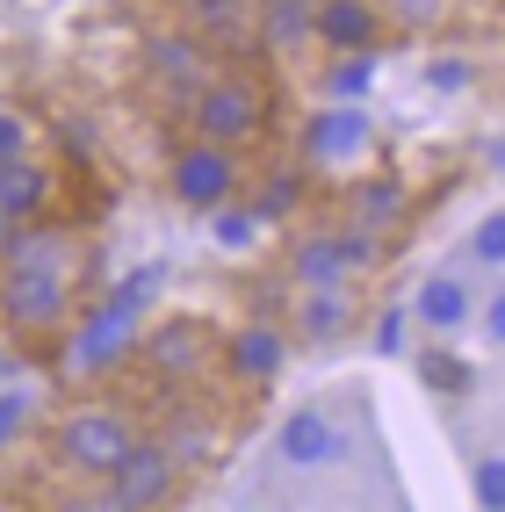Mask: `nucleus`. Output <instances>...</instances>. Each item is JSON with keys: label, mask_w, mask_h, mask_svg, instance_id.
<instances>
[{"label": "nucleus", "mask_w": 505, "mask_h": 512, "mask_svg": "<svg viewBox=\"0 0 505 512\" xmlns=\"http://www.w3.org/2000/svg\"><path fill=\"white\" fill-rule=\"evenodd\" d=\"M159 289V275H130L101 311L80 325V347H73V361L80 368H116L130 347H138V311H145V296Z\"/></svg>", "instance_id": "obj_1"}, {"label": "nucleus", "mask_w": 505, "mask_h": 512, "mask_svg": "<svg viewBox=\"0 0 505 512\" xmlns=\"http://www.w3.org/2000/svg\"><path fill=\"white\" fill-rule=\"evenodd\" d=\"M195 123H202V145H239L246 130L260 123V87L246 80H210L195 94Z\"/></svg>", "instance_id": "obj_2"}, {"label": "nucleus", "mask_w": 505, "mask_h": 512, "mask_svg": "<svg viewBox=\"0 0 505 512\" xmlns=\"http://www.w3.org/2000/svg\"><path fill=\"white\" fill-rule=\"evenodd\" d=\"M58 455L73 462V469H94V476H109L123 455H130V433L116 412H80V419H65L58 433Z\"/></svg>", "instance_id": "obj_3"}, {"label": "nucleus", "mask_w": 505, "mask_h": 512, "mask_svg": "<svg viewBox=\"0 0 505 512\" xmlns=\"http://www.w3.org/2000/svg\"><path fill=\"white\" fill-rule=\"evenodd\" d=\"M109 484H116V505L123 512H152V505H166V491H174V455L130 440V455L109 469Z\"/></svg>", "instance_id": "obj_4"}, {"label": "nucleus", "mask_w": 505, "mask_h": 512, "mask_svg": "<svg viewBox=\"0 0 505 512\" xmlns=\"http://www.w3.org/2000/svg\"><path fill=\"white\" fill-rule=\"evenodd\" d=\"M231 181H239V166L224 159V145H195V152H181V166H174V195L188 202V210H224Z\"/></svg>", "instance_id": "obj_5"}, {"label": "nucleus", "mask_w": 505, "mask_h": 512, "mask_svg": "<svg viewBox=\"0 0 505 512\" xmlns=\"http://www.w3.org/2000/svg\"><path fill=\"white\" fill-rule=\"evenodd\" d=\"M282 462H289V469H325V462H340V426H332L325 412H289V426H282Z\"/></svg>", "instance_id": "obj_6"}, {"label": "nucleus", "mask_w": 505, "mask_h": 512, "mask_svg": "<svg viewBox=\"0 0 505 512\" xmlns=\"http://www.w3.org/2000/svg\"><path fill=\"white\" fill-rule=\"evenodd\" d=\"M311 22H318V37L340 44V51H361L368 37H376V8H368V0H318Z\"/></svg>", "instance_id": "obj_7"}, {"label": "nucleus", "mask_w": 505, "mask_h": 512, "mask_svg": "<svg viewBox=\"0 0 505 512\" xmlns=\"http://www.w3.org/2000/svg\"><path fill=\"white\" fill-rule=\"evenodd\" d=\"M58 275H51V267H37V275H29V267H22V275L8 282V318L15 325H51L58 318Z\"/></svg>", "instance_id": "obj_8"}, {"label": "nucleus", "mask_w": 505, "mask_h": 512, "mask_svg": "<svg viewBox=\"0 0 505 512\" xmlns=\"http://www.w3.org/2000/svg\"><path fill=\"white\" fill-rule=\"evenodd\" d=\"M303 145H311V159H354V152L368 145V116H361V109H325Z\"/></svg>", "instance_id": "obj_9"}, {"label": "nucleus", "mask_w": 505, "mask_h": 512, "mask_svg": "<svg viewBox=\"0 0 505 512\" xmlns=\"http://www.w3.org/2000/svg\"><path fill=\"white\" fill-rule=\"evenodd\" d=\"M361 260V238H311V246L296 253V275L311 289H340V275Z\"/></svg>", "instance_id": "obj_10"}, {"label": "nucleus", "mask_w": 505, "mask_h": 512, "mask_svg": "<svg viewBox=\"0 0 505 512\" xmlns=\"http://www.w3.org/2000/svg\"><path fill=\"white\" fill-rule=\"evenodd\" d=\"M419 325H433V332H462L469 325V289L455 282V275H433L426 289H419Z\"/></svg>", "instance_id": "obj_11"}, {"label": "nucleus", "mask_w": 505, "mask_h": 512, "mask_svg": "<svg viewBox=\"0 0 505 512\" xmlns=\"http://www.w3.org/2000/svg\"><path fill=\"white\" fill-rule=\"evenodd\" d=\"M44 166H29V159H0V210H8V217H29V210H37V202H44Z\"/></svg>", "instance_id": "obj_12"}, {"label": "nucleus", "mask_w": 505, "mask_h": 512, "mask_svg": "<svg viewBox=\"0 0 505 512\" xmlns=\"http://www.w3.org/2000/svg\"><path fill=\"white\" fill-rule=\"evenodd\" d=\"M231 368L253 375V383H260V375H275L282 368V339L267 332V325H246L239 339H231Z\"/></svg>", "instance_id": "obj_13"}, {"label": "nucleus", "mask_w": 505, "mask_h": 512, "mask_svg": "<svg viewBox=\"0 0 505 512\" xmlns=\"http://www.w3.org/2000/svg\"><path fill=\"white\" fill-rule=\"evenodd\" d=\"M195 347H202V325H159L152 332V368H166V375H188L195 368Z\"/></svg>", "instance_id": "obj_14"}, {"label": "nucleus", "mask_w": 505, "mask_h": 512, "mask_svg": "<svg viewBox=\"0 0 505 512\" xmlns=\"http://www.w3.org/2000/svg\"><path fill=\"white\" fill-rule=\"evenodd\" d=\"M303 325H311L318 339H325V332H340V325H347V303H340V289H318L311 303H303Z\"/></svg>", "instance_id": "obj_15"}, {"label": "nucleus", "mask_w": 505, "mask_h": 512, "mask_svg": "<svg viewBox=\"0 0 505 512\" xmlns=\"http://www.w3.org/2000/svg\"><path fill=\"white\" fill-rule=\"evenodd\" d=\"M152 58H159V73H166V80H195V44L159 37V44H152Z\"/></svg>", "instance_id": "obj_16"}, {"label": "nucleus", "mask_w": 505, "mask_h": 512, "mask_svg": "<svg viewBox=\"0 0 505 512\" xmlns=\"http://www.w3.org/2000/svg\"><path fill=\"white\" fill-rule=\"evenodd\" d=\"M469 253H477L484 267H505V210L477 224V238H469Z\"/></svg>", "instance_id": "obj_17"}, {"label": "nucleus", "mask_w": 505, "mask_h": 512, "mask_svg": "<svg viewBox=\"0 0 505 512\" xmlns=\"http://www.w3.org/2000/svg\"><path fill=\"white\" fill-rule=\"evenodd\" d=\"M397 210H404V195H397L390 181H368V188H361V217H368V224H376V217L390 224Z\"/></svg>", "instance_id": "obj_18"}, {"label": "nucleus", "mask_w": 505, "mask_h": 512, "mask_svg": "<svg viewBox=\"0 0 505 512\" xmlns=\"http://www.w3.org/2000/svg\"><path fill=\"white\" fill-rule=\"evenodd\" d=\"M477 498H484L491 512H505V462H498V455L477 462Z\"/></svg>", "instance_id": "obj_19"}, {"label": "nucleus", "mask_w": 505, "mask_h": 512, "mask_svg": "<svg viewBox=\"0 0 505 512\" xmlns=\"http://www.w3.org/2000/svg\"><path fill=\"white\" fill-rule=\"evenodd\" d=\"M426 383H433V390H469V368L448 361V354H433V361H426Z\"/></svg>", "instance_id": "obj_20"}, {"label": "nucleus", "mask_w": 505, "mask_h": 512, "mask_svg": "<svg viewBox=\"0 0 505 512\" xmlns=\"http://www.w3.org/2000/svg\"><path fill=\"white\" fill-rule=\"evenodd\" d=\"M253 224L260 217H246V210H217V238H224V246H253Z\"/></svg>", "instance_id": "obj_21"}, {"label": "nucleus", "mask_w": 505, "mask_h": 512, "mask_svg": "<svg viewBox=\"0 0 505 512\" xmlns=\"http://www.w3.org/2000/svg\"><path fill=\"white\" fill-rule=\"evenodd\" d=\"M282 210H296V181H275V188L260 195V210H253V217H282Z\"/></svg>", "instance_id": "obj_22"}, {"label": "nucleus", "mask_w": 505, "mask_h": 512, "mask_svg": "<svg viewBox=\"0 0 505 512\" xmlns=\"http://www.w3.org/2000/svg\"><path fill=\"white\" fill-rule=\"evenodd\" d=\"M368 87V58H347L340 73H332V94H361Z\"/></svg>", "instance_id": "obj_23"}, {"label": "nucleus", "mask_w": 505, "mask_h": 512, "mask_svg": "<svg viewBox=\"0 0 505 512\" xmlns=\"http://www.w3.org/2000/svg\"><path fill=\"white\" fill-rule=\"evenodd\" d=\"M484 332H491V347H505V289H491V303H484Z\"/></svg>", "instance_id": "obj_24"}, {"label": "nucleus", "mask_w": 505, "mask_h": 512, "mask_svg": "<svg viewBox=\"0 0 505 512\" xmlns=\"http://www.w3.org/2000/svg\"><path fill=\"white\" fill-rule=\"evenodd\" d=\"M0 159H22V116L0 109Z\"/></svg>", "instance_id": "obj_25"}, {"label": "nucleus", "mask_w": 505, "mask_h": 512, "mask_svg": "<svg viewBox=\"0 0 505 512\" xmlns=\"http://www.w3.org/2000/svg\"><path fill=\"white\" fill-rule=\"evenodd\" d=\"M22 404H29V397H15V390H0V440H8V433L22 426Z\"/></svg>", "instance_id": "obj_26"}, {"label": "nucleus", "mask_w": 505, "mask_h": 512, "mask_svg": "<svg viewBox=\"0 0 505 512\" xmlns=\"http://www.w3.org/2000/svg\"><path fill=\"white\" fill-rule=\"evenodd\" d=\"M397 332H404V311H383V325H376V339H383V347H397Z\"/></svg>", "instance_id": "obj_27"}, {"label": "nucleus", "mask_w": 505, "mask_h": 512, "mask_svg": "<svg viewBox=\"0 0 505 512\" xmlns=\"http://www.w3.org/2000/svg\"><path fill=\"white\" fill-rule=\"evenodd\" d=\"M15 224H22V217H8V210H0V253L15 246Z\"/></svg>", "instance_id": "obj_28"}, {"label": "nucleus", "mask_w": 505, "mask_h": 512, "mask_svg": "<svg viewBox=\"0 0 505 512\" xmlns=\"http://www.w3.org/2000/svg\"><path fill=\"white\" fill-rule=\"evenodd\" d=\"M195 8H202V15H231L239 0H195Z\"/></svg>", "instance_id": "obj_29"}, {"label": "nucleus", "mask_w": 505, "mask_h": 512, "mask_svg": "<svg viewBox=\"0 0 505 512\" xmlns=\"http://www.w3.org/2000/svg\"><path fill=\"white\" fill-rule=\"evenodd\" d=\"M65 512H123V505H116V498H109V505H65Z\"/></svg>", "instance_id": "obj_30"}, {"label": "nucleus", "mask_w": 505, "mask_h": 512, "mask_svg": "<svg viewBox=\"0 0 505 512\" xmlns=\"http://www.w3.org/2000/svg\"><path fill=\"white\" fill-rule=\"evenodd\" d=\"M498 166H505V145H498Z\"/></svg>", "instance_id": "obj_31"}]
</instances>
